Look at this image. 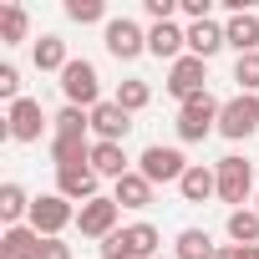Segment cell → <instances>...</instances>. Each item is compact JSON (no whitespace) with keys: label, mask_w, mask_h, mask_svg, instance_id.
Masks as SVG:
<instances>
[{"label":"cell","mask_w":259,"mask_h":259,"mask_svg":"<svg viewBox=\"0 0 259 259\" xmlns=\"http://www.w3.org/2000/svg\"><path fill=\"white\" fill-rule=\"evenodd\" d=\"M102 249V259H158L163 254V234L148 224V219H138V224H122L112 239H102L97 244Z\"/></svg>","instance_id":"6da1fadb"},{"label":"cell","mask_w":259,"mask_h":259,"mask_svg":"<svg viewBox=\"0 0 259 259\" xmlns=\"http://www.w3.org/2000/svg\"><path fill=\"white\" fill-rule=\"evenodd\" d=\"M219 112H224V102H219L213 92L188 97V102L178 107V138H183V143H203L208 133H219Z\"/></svg>","instance_id":"7a4b0ae2"},{"label":"cell","mask_w":259,"mask_h":259,"mask_svg":"<svg viewBox=\"0 0 259 259\" xmlns=\"http://www.w3.org/2000/svg\"><path fill=\"white\" fill-rule=\"evenodd\" d=\"M61 97H66V107H81V112H92L97 102H107L102 97V76H97V66L87 56H71V66L61 71Z\"/></svg>","instance_id":"3957f363"},{"label":"cell","mask_w":259,"mask_h":259,"mask_svg":"<svg viewBox=\"0 0 259 259\" xmlns=\"http://www.w3.org/2000/svg\"><path fill=\"white\" fill-rule=\"evenodd\" d=\"M213 173H219V198L229 203V213H234V208H244V203H249V193H254V163H249V158H239V153H229V158H219V163H213Z\"/></svg>","instance_id":"277c9868"},{"label":"cell","mask_w":259,"mask_h":259,"mask_svg":"<svg viewBox=\"0 0 259 259\" xmlns=\"http://www.w3.org/2000/svg\"><path fill=\"white\" fill-rule=\"evenodd\" d=\"M41 239H61V229H71L76 224V203L71 198H61L56 188L51 193H36V203H31V219H26Z\"/></svg>","instance_id":"5b68a950"},{"label":"cell","mask_w":259,"mask_h":259,"mask_svg":"<svg viewBox=\"0 0 259 259\" xmlns=\"http://www.w3.org/2000/svg\"><path fill=\"white\" fill-rule=\"evenodd\" d=\"M254 133H259V97H254V92L229 97V102H224V112H219V138L244 143V138H254Z\"/></svg>","instance_id":"8992f818"},{"label":"cell","mask_w":259,"mask_h":259,"mask_svg":"<svg viewBox=\"0 0 259 259\" xmlns=\"http://www.w3.org/2000/svg\"><path fill=\"white\" fill-rule=\"evenodd\" d=\"M138 173L158 188V183H183V173H188V158L178 153V148H163V143H153V148H143V158H138Z\"/></svg>","instance_id":"52a82bcc"},{"label":"cell","mask_w":259,"mask_h":259,"mask_svg":"<svg viewBox=\"0 0 259 259\" xmlns=\"http://www.w3.org/2000/svg\"><path fill=\"white\" fill-rule=\"evenodd\" d=\"M102 41H107V51H112L117 61H138V56L148 51V31H143L133 16H112V21L102 26Z\"/></svg>","instance_id":"ba28073f"},{"label":"cell","mask_w":259,"mask_h":259,"mask_svg":"<svg viewBox=\"0 0 259 259\" xmlns=\"http://www.w3.org/2000/svg\"><path fill=\"white\" fill-rule=\"evenodd\" d=\"M117 219H122V208H117V198H112V193H102V198H92V203H81V208H76V229H81L87 239H97V244H102V239H112V234L122 229Z\"/></svg>","instance_id":"9c48e42d"},{"label":"cell","mask_w":259,"mask_h":259,"mask_svg":"<svg viewBox=\"0 0 259 259\" xmlns=\"http://www.w3.org/2000/svg\"><path fill=\"white\" fill-rule=\"evenodd\" d=\"M6 127H11V138H16V143H41V133L51 127V117H46V107H41L36 97H21V102H11Z\"/></svg>","instance_id":"30bf717a"},{"label":"cell","mask_w":259,"mask_h":259,"mask_svg":"<svg viewBox=\"0 0 259 259\" xmlns=\"http://www.w3.org/2000/svg\"><path fill=\"white\" fill-rule=\"evenodd\" d=\"M168 92L178 97V107H183L188 97L208 92V61H203V56H178V61L168 66Z\"/></svg>","instance_id":"8fae6325"},{"label":"cell","mask_w":259,"mask_h":259,"mask_svg":"<svg viewBox=\"0 0 259 259\" xmlns=\"http://www.w3.org/2000/svg\"><path fill=\"white\" fill-rule=\"evenodd\" d=\"M56 193L71 198V203H92L102 198V178L92 163H76V168H56Z\"/></svg>","instance_id":"7c38bea8"},{"label":"cell","mask_w":259,"mask_h":259,"mask_svg":"<svg viewBox=\"0 0 259 259\" xmlns=\"http://www.w3.org/2000/svg\"><path fill=\"white\" fill-rule=\"evenodd\" d=\"M127 133H133V112H122L112 97L92 107V138L97 143H127Z\"/></svg>","instance_id":"4fadbf2b"},{"label":"cell","mask_w":259,"mask_h":259,"mask_svg":"<svg viewBox=\"0 0 259 259\" xmlns=\"http://www.w3.org/2000/svg\"><path fill=\"white\" fill-rule=\"evenodd\" d=\"M148 56H158V61H178V56H188V31H178L173 21H163V26H148Z\"/></svg>","instance_id":"5bb4252c"},{"label":"cell","mask_w":259,"mask_h":259,"mask_svg":"<svg viewBox=\"0 0 259 259\" xmlns=\"http://www.w3.org/2000/svg\"><path fill=\"white\" fill-rule=\"evenodd\" d=\"M224 41H229L239 56L259 51V11H239V16H229V21H224Z\"/></svg>","instance_id":"9a60e30c"},{"label":"cell","mask_w":259,"mask_h":259,"mask_svg":"<svg viewBox=\"0 0 259 259\" xmlns=\"http://www.w3.org/2000/svg\"><path fill=\"white\" fill-rule=\"evenodd\" d=\"M0 259H41V234L31 224L0 229Z\"/></svg>","instance_id":"2e32d148"},{"label":"cell","mask_w":259,"mask_h":259,"mask_svg":"<svg viewBox=\"0 0 259 259\" xmlns=\"http://www.w3.org/2000/svg\"><path fill=\"white\" fill-rule=\"evenodd\" d=\"M92 168H97V178H127L133 173V158H127V148L122 143H92Z\"/></svg>","instance_id":"e0dca14e"},{"label":"cell","mask_w":259,"mask_h":259,"mask_svg":"<svg viewBox=\"0 0 259 259\" xmlns=\"http://www.w3.org/2000/svg\"><path fill=\"white\" fill-rule=\"evenodd\" d=\"M178 193H183V203H208V198H219V173L203 168V163H188Z\"/></svg>","instance_id":"ac0fdd59"},{"label":"cell","mask_w":259,"mask_h":259,"mask_svg":"<svg viewBox=\"0 0 259 259\" xmlns=\"http://www.w3.org/2000/svg\"><path fill=\"white\" fill-rule=\"evenodd\" d=\"M224 46H229V41H224V26H219L213 16L188 26V56H203V61H208V56H219Z\"/></svg>","instance_id":"d6986e66"},{"label":"cell","mask_w":259,"mask_h":259,"mask_svg":"<svg viewBox=\"0 0 259 259\" xmlns=\"http://www.w3.org/2000/svg\"><path fill=\"white\" fill-rule=\"evenodd\" d=\"M31 61H36V71H66L71 66V51H66V41L61 36H41V41H31Z\"/></svg>","instance_id":"ffe728a7"},{"label":"cell","mask_w":259,"mask_h":259,"mask_svg":"<svg viewBox=\"0 0 259 259\" xmlns=\"http://www.w3.org/2000/svg\"><path fill=\"white\" fill-rule=\"evenodd\" d=\"M112 198H117V208H148V203H153V183L133 168L127 178H117V183H112Z\"/></svg>","instance_id":"44dd1931"},{"label":"cell","mask_w":259,"mask_h":259,"mask_svg":"<svg viewBox=\"0 0 259 259\" xmlns=\"http://www.w3.org/2000/svg\"><path fill=\"white\" fill-rule=\"evenodd\" d=\"M92 143H97V138H61V133H51V163H56V168L92 163Z\"/></svg>","instance_id":"7402d4cb"},{"label":"cell","mask_w":259,"mask_h":259,"mask_svg":"<svg viewBox=\"0 0 259 259\" xmlns=\"http://www.w3.org/2000/svg\"><path fill=\"white\" fill-rule=\"evenodd\" d=\"M173 259H219V244L208 229H183L173 239Z\"/></svg>","instance_id":"603a6c76"},{"label":"cell","mask_w":259,"mask_h":259,"mask_svg":"<svg viewBox=\"0 0 259 259\" xmlns=\"http://www.w3.org/2000/svg\"><path fill=\"white\" fill-rule=\"evenodd\" d=\"M31 193L21 188V183H0V219H6V229H16V224H26L31 219Z\"/></svg>","instance_id":"cb8c5ba5"},{"label":"cell","mask_w":259,"mask_h":259,"mask_svg":"<svg viewBox=\"0 0 259 259\" xmlns=\"http://www.w3.org/2000/svg\"><path fill=\"white\" fill-rule=\"evenodd\" d=\"M26 36H31L26 6H16V0H11V6H0V41H6V46H21Z\"/></svg>","instance_id":"d4e9b609"},{"label":"cell","mask_w":259,"mask_h":259,"mask_svg":"<svg viewBox=\"0 0 259 259\" xmlns=\"http://www.w3.org/2000/svg\"><path fill=\"white\" fill-rule=\"evenodd\" d=\"M224 229H229V244H259V208H234Z\"/></svg>","instance_id":"484cf974"},{"label":"cell","mask_w":259,"mask_h":259,"mask_svg":"<svg viewBox=\"0 0 259 259\" xmlns=\"http://www.w3.org/2000/svg\"><path fill=\"white\" fill-rule=\"evenodd\" d=\"M51 133H61V138H92V112H81V107H61V112L51 117Z\"/></svg>","instance_id":"4316f807"},{"label":"cell","mask_w":259,"mask_h":259,"mask_svg":"<svg viewBox=\"0 0 259 259\" xmlns=\"http://www.w3.org/2000/svg\"><path fill=\"white\" fill-rule=\"evenodd\" d=\"M122 112H143L148 102H153V87L143 81V76H127V81H117V97H112Z\"/></svg>","instance_id":"83f0119b"},{"label":"cell","mask_w":259,"mask_h":259,"mask_svg":"<svg viewBox=\"0 0 259 259\" xmlns=\"http://www.w3.org/2000/svg\"><path fill=\"white\" fill-rule=\"evenodd\" d=\"M66 21H76V26H107L112 16H107V6H102V0H66Z\"/></svg>","instance_id":"f1b7e54d"},{"label":"cell","mask_w":259,"mask_h":259,"mask_svg":"<svg viewBox=\"0 0 259 259\" xmlns=\"http://www.w3.org/2000/svg\"><path fill=\"white\" fill-rule=\"evenodd\" d=\"M234 81H239V92H254L259 97V51L234 56Z\"/></svg>","instance_id":"f546056e"},{"label":"cell","mask_w":259,"mask_h":259,"mask_svg":"<svg viewBox=\"0 0 259 259\" xmlns=\"http://www.w3.org/2000/svg\"><path fill=\"white\" fill-rule=\"evenodd\" d=\"M0 102H21V66L0 61Z\"/></svg>","instance_id":"4dcf8cb0"},{"label":"cell","mask_w":259,"mask_h":259,"mask_svg":"<svg viewBox=\"0 0 259 259\" xmlns=\"http://www.w3.org/2000/svg\"><path fill=\"white\" fill-rule=\"evenodd\" d=\"M143 11H148V21H153V26H163V21H173L178 0H143Z\"/></svg>","instance_id":"1f68e13d"},{"label":"cell","mask_w":259,"mask_h":259,"mask_svg":"<svg viewBox=\"0 0 259 259\" xmlns=\"http://www.w3.org/2000/svg\"><path fill=\"white\" fill-rule=\"evenodd\" d=\"M219 259H259V244H219Z\"/></svg>","instance_id":"d6a6232c"},{"label":"cell","mask_w":259,"mask_h":259,"mask_svg":"<svg viewBox=\"0 0 259 259\" xmlns=\"http://www.w3.org/2000/svg\"><path fill=\"white\" fill-rule=\"evenodd\" d=\"M41 259H71V244L66 239H41Z\"/></svg>","instance_id":"836d02e7"},{"label":"cell","mask_w":259,"mask_h":259,"mask_svg":"<svg viewBox=\"0 0 259 259\" xmlns=\"http://www.w3.org/2000/svg\"><path fill=\"white\" fill-rule=\"evenodd\" d=\"M178 11L188 16V26L193 21H208V0H178Z\"/></svg>","instance_id":"e575fe53"},{"label":"cell","mask_w":259,"mask_h":259,"mask_svg":"<svg viewBox=\"0 0 259 259\" xmlns=\"http://www.w3.org/2000/svg\"><path fill=\"white\" fill-rule=\"evenodd\" d=\"M158 259H173V254H158Z\"/></svg>","instance_id":"d590c367"},{"label":"cell","mask_w":259,"mask_h":259,"mask_svg":"<svg viewBox=\"0 0 259 259\" xmlns=\"http://www.w3.org/2000/svg\"><path fill=\"white\" fill-rule=\"evenodd\" d=\"M254 208H259V203H254Z\"/></svg>","instance_id":"8d00e7d4"}]
</instances>
